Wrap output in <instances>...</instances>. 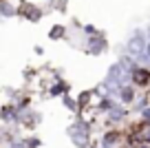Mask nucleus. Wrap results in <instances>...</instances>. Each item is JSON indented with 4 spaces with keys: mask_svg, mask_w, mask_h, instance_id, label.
<instances>
[{
    "mask_svg": "<svg viewBox=\"0 0 150 148\" xmlns=\"http://www.w3.org/2000/svg\"><path fill=\"white\" fill-rule=\"evenodd\" d=\"M57 2H69V0H57Z\"/></svg>",
    "mask_w": 150,
    "mask_h": 148,
    "instance_id": "obj_15",
    "label": "nucleus"
},
{
    "mask_svg": "<svg viewBox=\"0 0 150 148\" xmlns=\"http://www.w3.org/2000/svg\"><path fill=\"white\" fill-rule=\"evenodd\" d=\"M47 2H49V5H51V7H53V5H55V2H57V0H47Z\"/></svg>",
    "mask_w": 150,
    "mask_h": 148,
    "instance_id": "obj_14",
    "label": "nucleus"
},
{
    "mask_svg": "<svg viewBox=\"0 0 150 148\" xmlns=\"http://www.w3.org/2000/svg\"><path fill=\"white\" fill-rule=\"evenodd\" d=\"M82 51L86 56H104L108 51V40H106V33H99V36H93V38H84V44H82Z\"/></svg>",
    "mask_w": 150,
    "mask_h": 148,
    "instance_id": "obj_2",
    "label": "nucleus"
},
{
    "mask_svg": "<svg viewBox=\"0 0 150 148\" xmlns=\"http://www.w3.org/2000/svg\"><path fill=\"white\" fill-rule=\"evenodd\" d=\"M33 51H35V56H44V49H42L40 44H38V46H33Z\"/></svg>",
    "mask_w": 150,
    "mask_h": 148,
    "instance_id": "obj_12",
    "label": "nucleus"
},
{
    "mask_svg": "<svg viewBox=\"0 0 150 148\" xmlns=\"http://www.w3.org/2000/svg\"><path fill=\"white\" fill-rule=\"evenodd\" d=\"M66 93H71V84L66 82L64 78H62V80H55V82H51V84L47 86V95H49V97H60V100H62Z\"/></svg>",
    "mask_w": 150,
    "mask_h": 148,
    "instance_id": "obj_6",
    "label": "nucleus"
},
{
    "mask_svg": "<svg viewBox=\"0 0 150 148\" xmlns=\"http://www.w3.org/2000/svg\"><path fill=\"white\" fill-rule=\"evenodd\" d=\"M102 33V29H97L95 24H91V22H86L84 27H82V36L84 38H93V36H99Z\"/></svg>",
    "mask_w": 150,
    "mask_h": 148,
    "instance_id": "obj_10",
    "label": "nucleus"
},
{
    "mask_svg": "<svg viewBox=\"0 0 150 148\" xmlns=\"http://www.w3.org/2000/svg\"><path fill=\"white\" fill-rule=\"evenodd\" d=\"M24 144H27V148H38L40 146V137H24Z\"/></svg>",
    "mask_w": 150,
    "mask_h": 148,
    "instance_id": "obj_11",
    "label": "nucleus"
},
{
    "mask_svg": "<svg viewBox=\"0 0 150 148\" xmlns=\"http://www.w3.org/2000/svg\"><path fill=\"white\" fill-rule=\"evenodd\" d=\"M18 16H20V18H24L27 22H40L42 16H44V9L40 5H33V2H20Z\"/></svg>",
    "mask_w": 150,
    "mask_h": 148,
    "instance_id": "obj_3",
    "label": "nucleus"
},
{
    "mask_svg": "<svg viewBox=\"0 0 150 148\" xmlns=\"http://www.w3.org/2000/svg\"><path fill=\"white\" fill-rule=\"evenodd\" d=\"M146 46H148V33H146V27H135L130 33V38L126 40V53L132 58L146 53Z\"/></svg>",
    "mask_w": 150,
    "mask_h": 148,
    "instance_id": "obj_1",
    "label": "nucleus"
},
{
    "mask_svg": "<svg viewBox=\"0 0 150 148\" xmlns=\"http://www.w3.org/2000/svg\"><path fill=\"white\" fill-rule=\"evenodd\" d=\"M0 16H2V18H16V16H18V7L11 5L9 0H2V2H0Z\"/></svg>",
    "mask_w": 150,
    "mask_h": 148,
    "instance_id": "obj_9",
    "label": "nucleus"
},
{
    "mask_svg": "<svg viewBox=\"0 0 150 148\" xmlns=\"http://www.w3.org/2000/svg\"><path fill=\"white\" fill-rule=\"evenodd\" d=\"M146 33H148V42H150V24L146 27Z\"/></svg>",
    "mask_w": 150,
    "mask_h": 148,
    "instance_id": "obj_13",
    "label": "nucleus"
},
{
    "mask_svg": "<svg viewBox=\"0 0 150 148\" xmlns=\"http://www.w3.org/2000/svg\"><path fill=\"white\" fill-rule=\"evenodd\" d=\"M137 95H139V91H137L132 84H128V86L117 88V95H115V100H117V104H122V106H128V108H130L132 104H135Z\"/></svg>",
    "mask_w": 150,
    "mask_h": 148,
    "instance_id": "obj_4",
    "label": "nucleus"
},
{
    "mask_svg": "<svg viewBox=\"0 0 150 148\" xmlns=\"http://www.w3.org/2000/svg\"><path fill=\"white\" fill-rule=\"evenodd\" d=\"M62 104H64V108H69L73 115H80V104H77V97H73L71 93H66V95L62 97Z\"/></svg>",
    "mask_w": 150,
    "mask_h": 148,
    "instance_id": "obj_8",
    "label": "nucleus"
},
{
    "mask_svg": "<svg viewBox=\"0 0 150 148\" xmlns=\"http://www.w3.org/2000/svg\"><path fill=\"white\" fill-rule=\"evenodd\" d=\"M69 38V27L62 22H55L49 29V40H66Z\"/></svg>",
    "mask_w": 150,
    "mask_h": 148,
    "instance_id": "obj_7",
    "label": "nucleus"
},
{
    "mask_svg": "<svg viewBox=\"0 0 150 148\" xmlns=\"http://www.w3.org/2000/svg\"><path fill=\"white\" fill-rule=\"evenodd\" d=\"M132 86L137 88V91H150V69H146V66H139V69L132 73Z\"/></svg>",
    "mask_w": 150,
    "mask_h": 148,
    "instance_id": "obj_5",
    "label": "nucleus"
}]
</instances>
